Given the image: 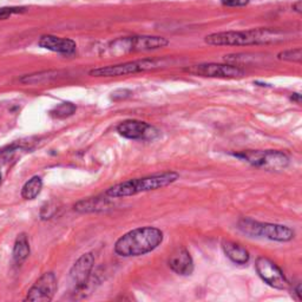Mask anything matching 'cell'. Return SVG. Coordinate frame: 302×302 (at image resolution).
Instances as JSON below:
<instances>
[{"instance_id":"obj_1","label":"cell","mask_w":302,"mask_h":302,"mask_svg":"<svg viewBox=\"0 0 302 302\" xmlns=\"http://www.w3.org/2000/svg\"><path fill=\"white\" fill-rule=\"evenodd\" d=\"M163 231L155 227H140L127 231L116 241L115 253L122 257L142 256L163 242Z\"/></svg>"},{"instance_id":"obj_2","label":"cell","mask_w":302,"mask_h":302,"mask_svg":"<svg viewBox=\"0 0 302 302\" xmlns=\"http://www.w3.org/2000/svg\"><path fill=\"white\" fill-rule=\"evenodd\" d=\"M180 179V175L175 171H167V173L156 174L142 179H133L124 181L122 183H117L110 187L105 191V195L110 199H120L137 195L139 193H146L157 189H162L164 187L175 183Z\"/></svg>"},{"instance_id":"obj_3","label":"cell","mask_w":302,"mask_h":302,"mask_svg":"<svg viewBox=\"0 0 302 302\" xmlns=\"http://www.w3.org/2000/svg\"><path fill=\"white\" fill-rule=\"evenodd\" d=\"M282 35L277 31H271L268 29L250 30V31H229L213 33L206 37V43L209 45L217 46H244V45H258L268 44L281 40Z\"/></svg>"},{"instance_id":"obj_4","label":"cell","mask_w":302,"mask_h":302,"mask_svg":"<svg viewBox=\"0 0 302 302\" xmlns=\"http://www.w3.org/2000/svg\"><path fill=\"white\" fill-rule=\"evenodd\" d=\"M239 228L250 236H260L266 239L288 242L294 239L295 233L289 227L276 223H262L250 219H243L239 222Z\"/></svg>"},{"instance_id":"obj_5","label":"cell","mask_w":302,"mask_h":302,"mask_svg":"<svg viewBox=\"0 0 302 302\" xmlns=\"http://www.w3.org/2000/svg\"><path fill=\"white\" fill-rule=\"evenodd\" d=\"M235 156L247 161L251 166L269 171H281L286 169L289 164V159L286 154L275 150L243 151L241 154H236Z\"/></svg>"},{"instance_id":"obj_6","label":"cell","mask_w":302,"mask_h":302,"mask_svg":"<svg viewBox=\"0 0 302 302\" xmlns=\"http://www.w3.org/2000/svg\"><path fill=\"white\" fill-rule=\"evenodd\" d=\"M162 62L156 59H142L135 60V62H126L117 65L104 66V68H97L90 71V76L93 77H118L133 75V73L149 71L160 68Z\"/></svg>"},{"instance_id":"obj_7","label":"cell","mask_w":302,"mask_h":302,"mask_svg":"<svg viewBox=\"0 0 302 302\" xmlns=\"http://www.w3.org/2000/svg\"><path fill=\"white\" fill-rule=\"evenodd\" d=\"M169 42L163 37H130L113 43L112 50H119L120 52L150 51L166 48Z\"/></svg>"},{"instance_id":"obj_8","label":"cell","mask_w":302,"mask_h":302,"mask_svg":"<svg viewBox=\"0 0 302 302\" xmlns=\"http://www.w3.org/2000/svg\"><path fill=\"white\" fill-rule=\"evenodd\" d=\"M58 289V282L55 273L50 271L40 276L36 283L30 288L25 301L32 302H50Z\"/></svg>"},{"instance_id":"obj_9","label":"cell","mask_w":302,"mask_h":302,"mask_svg":"<svg viewBox=\"0 0 302 302\" xmlns=\"http://www.w3.org/2000/svg\"><path fill=\"white\" fill-rule=\"evenodd\" d=\"M184 71L195 76L219 77V78H239L244 75V71L239 66L227 64H200L184 69Z\"/></svg>"},{"instance_id":"obj_10","label":"cell","mask_w":302,"mask_h":302,"mask_svg":"<svg viewBox=\"0 0 302 302\" xmlns=\"http://www.w3.org/2000/svg\"><path fill=\"white\" fill-rule=\"evenodd\" d=\"M255 269L268 286L275 289H287L288 282L283 271L269 258L258 257L255 262Z\"/></svg>"},{"instance_id":"obj_11","label":"cell","mask_w":302,"mask_h":302,"mask_svg":"<svg viewBox=\"0 0 302 302\" xmlns=\"http://www.w3.org/2000/svg\"><path fill=\"white\" fill-rule=\"evenodd\" d=\"M95 256L92 253H85L73 263L70 270V277L77 289H83L89 282L90 275H91Z\"/></svg>"},{"instance_id":"obj_12","label":"cell","mask_w":302,"mask_h":302,"mask_svg":"<svg viewBox=\"0 0 302 302\" xmlns=\"http://www.w3.org/2000/svg\"><path fill=\"white\" fill-rule=\"evenodd\" d=\"M117 131L120 136L125 137L129 139H145L153 137L154 133L157 131L153 126L142 120L129 119L124 120L117 126Z\"/></svg>"},{"instance_id":"obj_13","label":"cell","mask_w":302,"mask_h":302,"mask_svg":"<svg viewBox=\"0 0 302 302\" xmlns=\"http://www.w3.org/2000/svg\"><path fill=\"white\" fill-rule=\"evenodd\" d=\"M169 267L181 276H189L194 271V261L189 251L184 247H180L170 255Z\"/></svg>"},{"instance_id":"obj_14","label":"cell","mask_w":302,"mask_h":302,"mask_svg":"<svg viewBox=\"0 0 302 302\" xmlns=\"http://www.w3.org/2000/svg\"><path fill=\"white\" fill-rule=\"evenodd\" d=\"M38 45L40 48L50 50L53 52L64 53V55H70L76 51V43L72 39L69 38H60V37L55 36H43L40 37Z\"/></svg>"},{"instance_id":"obj_15","label":"cell","mask_w":302,"mask_h":302,"mask_svg":"<svg viewBox=\"0 0 302 302\" xmlns=\"http://www.w3.org/2000/svg\"><path fill=\"white\" fill-rule=\"evenodd\" d=\"M222 249L226 256L236 264H246L249 262L250 255L246 248L233 241H223Z\"/></svg>"},{"instance_id":"obj_16","label":"cell","mask_w":302,"mask_h":302,"mask_svg":"<svg viewBox=\"0 0 302 302\" xmlns=\"http://www.w3.org/2000/svg\"><path fill=\"white\" fill-rule=\"evenodd\" d=\"M30 255V242L26 234H19L17 236L13 247V260L17 264H22Z\"/></svg>"},{"instance_id":"obj_17","label":"cell","mask_w":302,"mask_h":302,"mask_svg":"<svg viewBox=\"0 0 302 302\" xmlns=\"http://www.w3.org/2000/svg\"><path fill=\"white\" fill-rule=\"evenodd\" d=\"M43 188V181L39 176H33L24 184L22 189V196L25 200H35L39 195Z\"/></svg>"},{"instance_id":"obj_18","label":"cell","mask_w":302,"mask_h":302,"mask_svg":"<svg viewBox=\"0 0 302 302\" xmlns=\"http://www.w3.org/2000/svg\"><path fill=\"white\" fill-rule=\"evenodd\" d=\"M106 201L102 199H88L83 200L78 202L75 206V210L79 211V213H90V211H97V210H103V208L105 207Z\"/></svg>"},{"instance_id":"obj_19","label":"cell","mask_w":302,"mask_h":302,"mask_svg":"<svg viewBox=\"0 0 302 302\" xmlns=\"http://www.w3.org/2000/svg\"><path fill=\"white\" fill-rule=\"evenodd\" d=\"M278 59H283V60H289V62H301L302 59V51L300 48L295 49V50H288V51L281 52L278 55Z\"/></svg>"},{"instance_id":"obj_20","label":"cell","mask_w":302,"mask_h":302,"mask_svg":"<svg viewBox=\"0 0 302 302\" xmlns=\"http://www.w3.org/2000/svg\"><path fill=\"white\" fill-rule=\"evenodd\" d=\"M75 110H76V107L73 106L72 104L64 103V104H62V105H59L58 107H57L56 111H55V115L57 117H66V116L72 115Z\"/></svg>"},{"instance_id":"obj_21","label":"cell","mask_w":302,"mask_h":302,"mask_svg":"<svg viewBox=\"0 0 302 302\" xmlns=\"http://www.w3.org/2000/svg\"><path fill=\"white\" fill-rule=\"evenodd\" d=\"M19 12H23V9H19V8L0 9V19H6L9 18V17H11L12 15H15V13H19Z\"/></svg>"},{"instance_id":"obj_22","label":"cell","mask_w":302,"mask_h":302,"mask_svg":"<svg viewBox=\"0 0 302 302\" xmlns=\"http://www.w3.org/2000/svg\"><path fill=\"white\" fill-rule=\"evenodd\" d=\"M249 0H222V3L224 5L228 6H242L248 4Z\"/></svg>"},{"instance_id":"obj_23","label":"cell","mask_w":302,"mask_h":302,"mask_svg":"<svg viewBox=\"0 0 302 302\" xmlns=\"http://www.w3.org/2000/svg\"><path fill=\"white\" fill-rule=\"evenodd\" d=\"M295 294L297 295L298 300H302V284L298 283L296 289H295Z\"/></svg>"},{"instance_id":"obj_24","label":"cell","mask_w":302,"mask_h":302,"mask_svg":"<svg viewBox=\"0 0 302 302\" xmlns=\"http://www.w3.org/2000/svg\"><path fill=\"white\" fill-rule=\"evenodd\" d=\"M0 183H2V174H0Z\"/></svg>"}]
</instances>
